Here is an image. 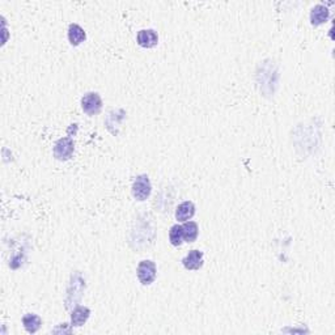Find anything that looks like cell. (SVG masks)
Returning a JSON list of instances; mask_svg holds the SVG:
<instances>
[{
	"label": "cell",
	"instance_id": "obj_7",
	"mask_svg": "<svg viewBox=\"0 0 335 335\" xmlns=\"http://www.w3.org/2000/svg\"><path fill=\"white\" fill-rule=\"evenodd\" d=\"M329 8L323 6V4H317L311 11V21L313 25H321L329 20Z\"/></svg>",
	"mask_w": 335,
	"mask_h": 335
},
{
	"label": "cell",
	"instance_id": "obj_6",
	"mask_svg": "<svg viewBox=\"0 0 335 335\" xmlns=\"http://www.w3.org/2000/svg\"><path fill=\"white\" fill-rule=\"evenodd\" d=\"M182 263L187 270H199L203 266V253L199 250L189 251V254L182 260Z\"/></svg>",
	"mask_w": 335,
	"mask_h": 335
},
{
	"label": "cell",
	"instance_id": "obj_3",
	"mask_svg": "<svg viewBox=\"0 0 335 335\" xmlns=\"http://www.w3.org/2000/svg\"><path fill=\"white\" fill-rule=\"evenodd\" d=\"M136 272H138V279L140 280V283L144 284V286H148V284L153 283L154 279H156V265L152 261H142L138 265Z\"/></svg>",
	"mask_w": 335,
	"mask_h": 335
},
{
	"label": "cell",
	"instance_id": "obj_2",
	"mask_svg": "<svg viewBox=\"0 0 335 335\" xmlns=\"http://www.w3.org/2000/svg\"><path fill=\"white\" fill-rule=\"evenodd\" d=\"M75 151V143L70 136L61 138L54 145V156L55 159L61 161L70 160Z\"/></svg>",
	"mask_w": 335,
	"mask_h": 335
},
{
	"label": "cell",
	"instance_id": "obj_9",
	"mask_svg": "<svg viewBox=\"0 0 335 335\" xmlns=\"http://www.w3.org/2000/svg\"><path fill=\"white\" fill-rule=\"evenodd\" d=\"M89 316H91L89 308H87V306H80V305L76 306L72 311V313H71V323H72V326H83L88 321Z\"/></svg>",
	"mask_w": 335,
	"mask_h": 335
},
{
	"label": "cell",
	"instance_id": "obj_10",
	"mask_svg": "<svg viewBox=\"0 0 335 335\" xmlns=\"http://www.w3.org/2000/svg\"><path fill=\"white\" fill-rule=\"evenodd\" d=\"M85 38H87V34H85L84 29H83L80 25L78 24H71L68 28V41H70L71 45L78 46L82 42H84Z\"/></svg>",
	"mask_w": 335,
	"mask_h": 335
},
{
	"label": "cell",
	"instance_id": "obj_12",
	"mask_svg": "<svg viewBox=\"0 0 335 335\" xmlns=\"http://www.w3.org/2000/svg\"><path fill=\"white\" fill-rule=\"evenodd\" d=\"M198 224L195 221H186L182 225V232H184V240L186 242H194L198 237Z\"/></svg>",
	"mask_w": 335,
	"mask_h": 335
},
{
	"label": "cell",
	"instance_id": "obj_4",
	"mask_svg": "<svg viewBox=\"0 0 335 335\" xmlns=\"http://www.w3.org/2000/svg\"><path fill=\"white\" fill-rule=\"evenodd\" d=\"M82 108L88 115H96L102 109V100L96 92H89L82 98Z\"/></svg>",
	"mask_w": 335,
	"mask_h": 335
},
{
	"label": "cell",
	"instance_id": "obj_11",
	"mask_svg": "<svg viewBox=\"0 0 335 335\" xmlns=\"http://www.w3.org/2000/svg\"><path fill=\"white\" fill-rule=\"evenodd\" d=\"M22 325H24L25 330H27L29 334H34L39 330L41 325H42V320L39 316L33 313L25 314L24 317H22Z\"/></svg>",
	"mask_w": 335,
	"mask_h": 335
},
{
	"label": "cell",
	"instance_id": "obj_13",
	"mask_svg": "<svg viewBox=\"0 0 335 335\" xmlns=\"http://www.w3.org/2000/svg\"><path fill=\"white\" fill-rule=\"evenodd\" d=\"M169 241L173 246H179L184 242V232H182V225L175 224L169 230Z\"/></svg>",
	"mask_w": 335,
	"mask_h": 335
},
{
	"label": "cell",
	"instance_id": "obj_1",
	"mask_svg": "<svg viewBox=\"0 0 335 335\" xmlns=\"http://www.w3.org/2000/svg\"><path fill=\"white\" fill-rule=\"evenodd\" d=\"M151 191H152V185L148 178V175L145 174L138 175L135 178V181H134L133 190H131L134 198H135L136 200L143 202V200H145L149 195H151Z\"/></svg>",
	"mask_w": 335,
	"mask_h": 335
},
{
	"label": "cell",
	"instance_id": "obj_5",
	"mask_svg": "<svg viewBox=\"0 0 335 335\" xmlns=\"http://www.w3.org/2000/svg\"><path fill=\"white\" fill-rule=\"evenodd\" d=\"M136 41H138V43H139L142 47L151 48L157 45V42H159V36H157L156 32L152 31V29H143V31H140L139 33H138V36H136Z\"/></svg>",
	"mask_w": 335,
	"mask_h": 335
},
{
	"label": "cell",
	"instance_id": "obj_8",
	"mask_svg": "<svg viewBox=\"0 0 335 335\" xmlns=\"http://www.w3.org/2000/svg\"><path fill=\"white\" fill-rule=\"evenodd\" d=\"M194 215H195V205L190 200L182 202L175 210V219L178 221L190 220Z\"/></svg>",
	"mask_w": 335,
	"mask_h": 335
}]
</instances>
